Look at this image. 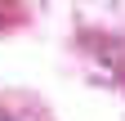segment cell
<instances>
[{"mask_svg":"<svg viewBox=\"0 0 125 121\" xmlns=\"http://www.w3.org/2000/svg\"><path fill=\"white\" fill-rule=\"evenodd\" d=\"M0 121H18V117H0Z\"/></svg>","mask_w":125,"mask_h":121,"instance_id":"obj_1","label":"cell"}]
</instances>
